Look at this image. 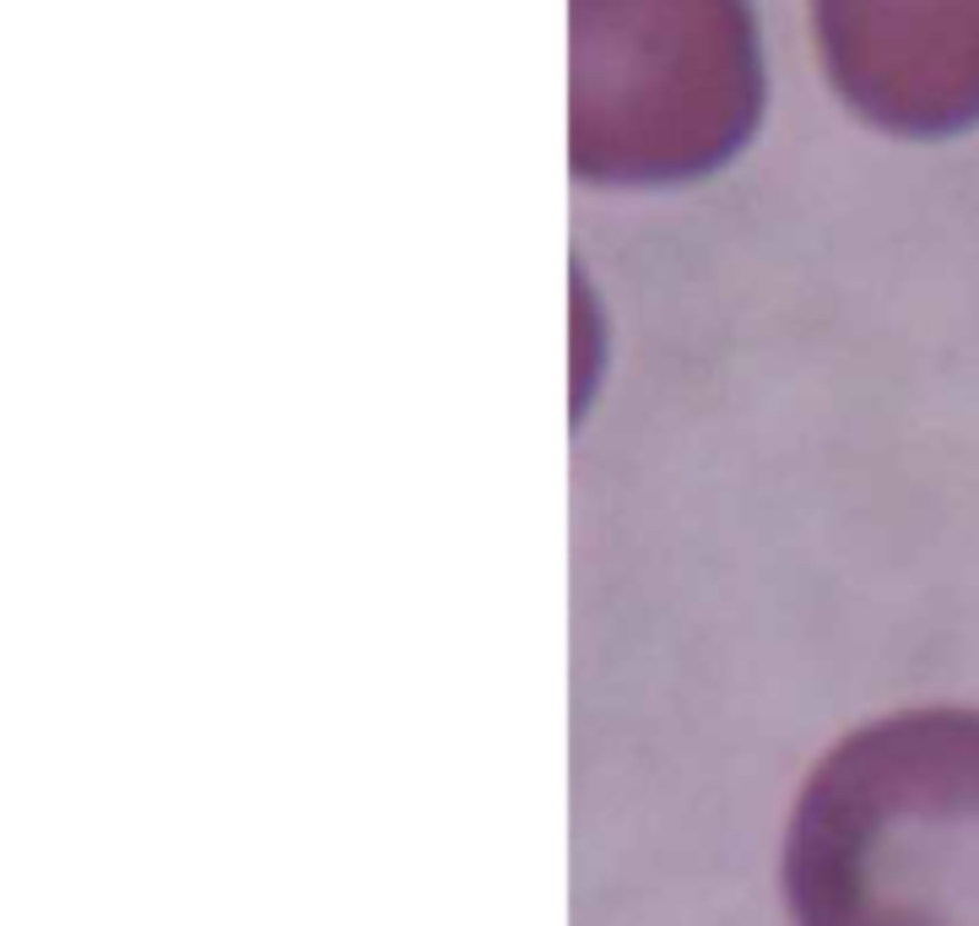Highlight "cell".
<instances>
[{
    "label": "cell",
    "instance_id": "obj_1",
    "mask_svg": "<svg viewBox=\"0 0 979 926\" xmlns=\"http://www.w3.org/2000/svg\"><path fill=\"white\" fill-rule=\"evenodd\" d=\"M796 926H979V716L926 710L845 737L785 840Z\"/></svg>",
    "mask_w": 979,
    "mask_h": 926
},
{
    "label": "cell",
    "instance_id": "obj_2",
    "mask_svg": "<svg viewBox=\"0 0 979 926\" xmlns=\"http://www.w3.org/2000/svg\"><path fill=\"white\" fill-rule=\"evenodd\" d=\"M845 87L898 130L979 120V0H822Z\"/></svg>",
    "mask_w": 979,
    "mask_h": 926
}]
</instances>
